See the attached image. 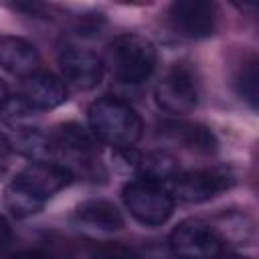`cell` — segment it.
Listing matches in <instances>:
<instances>
[{"label":"cell","mask_w":259,"mask_h":259,"mask_svg":"<svg viewBox=\"0 0 259 259\" xmlns=\"http://www.w3.org/2000/svg\"><path fill=\"white\" fill-rule=\"evenodd\" d=\"M170 249L178 259H214L223 251L219 231L198 219L182 221L170 233Z\"/></svg>","instance_id":"obj_5"},{"label":"cell","mask_w":259,"mask_h":259,"mask_svg":"<svg viewBox=\"0 0 259 259\" xmlns=\"http://www.w3.org/2000/svg\"><path fill=\"white\" fill-rule=\"evenodd\" d=\"M71 172L57 162H30L26 168H22L14 180L24 184L28 190H32L42 200H49L53 194H57L61 188H65L71 182Z\"/></svg>","instance_id":"obj_9"},{"label":"cell","mask_w":259,"mask_h":259,"mask_svg":"<svg viewBox=\"0 0 259 259\" xmlns=\"http://www.w3.org/2000/svg\"><path fill=\"white\" fill-rule=\"evenodd\" d=\"M20 97L26 101V105L32 111H47V109H55L61 103H65L67 87L53 73L38 71L24 79Z\"/></svg>","instance_id":"obj_11"},{"label":"cell","mask_w":259,"mask_h":259,"mask_svg":"<svg viewBox=\"0 0 259 259\" xmlns=\"http://www.w3.org/2000/svg\"><path fill=\"white\" fill-rule=\"evenodd\" d=\"M109 59L115 77L130 85L144 83L156 69V49L150 38L140 34L117 36L109 47Z\"/></svg>","instance_id":"obj_2"},{"label":"cell","mask_w":259,"mask_h":259,"mask_svg":"<svg viewBox=\"0 0 259 259\" xmlns=\"http://www.w3.org/2000/svg\"><path fill=\"white\" fill-rule=\"evenodd\" d=\"M45 202L47 200L36 196L32 190H28L18 180H12L4 190V204L10 210V214L16 219H26V217L38 212L45 206Z\"/></svg>","instance_id":"obj_16"},{"label":"cell","mask_w":259,"mask_h":259,"mask_svg":"<svg viewBox=\"0 0 259 259\" xmlns=\"http://www.w3.org/2000/svg\"><path fill=\"white\" fill-rule=\"evenodd\" d=\"M123 202L130 214L148 227L164 225L174 210L172 194L162 184H154L148 180H134L125 184Z\"/></svg>","instance_id":"obj_3"},{"label":"cell","mask_w":259,"mask_h":259,"mask_svg":"<svg viewBox=\"0 0 259 259\" xmlns=\"http://www.w3.org/2000/svg\"><path fill=\"white\" fill-rule=\"evenodd\" d=\"M93 259H136V255L123 247H109V249H103Z\"/></svg>","instance_id":"obj_19"},{"label":"cell","mask_w":259,"mask_h":259,"mask_svg":"<svg viewBox=\"0 0 259 259\" xmlns=\"http://www.w3.org/2000/svg\"><path fill=\"white\" fill-rule=\"evenodd\" d=\"M0 67L26 79L38 73L40 55L32 42L20 36H4L0 38Z\"/></svg>","instance_id":"obj_12"},{"label":"cell","mask_w":259,"mask_h":259,"mask_svg":"<svg viewBox=\"0 0 259 259\" xmlns=\"http://www.w3.org/2000/svg\"><path fill=\"white\" fill-rule=\"evenodd\" d=\"M75 219L85 229H93L101 233H113L123 227V217L117 210V206L103 198H91L81 202L75 210Z\"/></svg>","instance_id":"obj_13"},{"label":"cell","mask_w":259,"mask_h":259,"mask_svg":"<svg viewBox=\"0 0 259 259\" xmlns=\"http://www.w3.org/2000/svg\"><path fill=\"white\" fill-rule=\"evenodd\" d=\"M237 91L239 95L251 105L257 107V99H259V73H257V61L251 59L249 63H245L237 75Z\"/></svg>","instance_id":"obj_17"},{"label":"cell","mask_w":259,"mask_h":259,"mask_svg":"<svg viewBox=\"0 0 259 259\" xmlns=\"http://www.w3.org/2000/svg\"><path fill=\"white\" fill-rule=\"evenodd\" d=\"M32 113V109L26 105V101L22 97H8L6 103L0 107V117L6 121H18L22 117H28Z\"/></svg>","instance_id":"obj_18"},{"label":"cell","mask_w":259,"mask_h":259,"mask_svg":"<svg viewBox=\"0 0 259 259\" xmlns=\"http://www.w3.org/2000/svg\"><path fill=\"white\" fill-rule=\"evenodd\" d=\"M134 170L138 172L140 180H148L154 184L172 182L178 176V162L168 152H146L138 154Z\"/></svg>","instance_id":"obj_14"},{"label":"cell","mask_w":259,"mask_h":259,"mask_svg":"<svg viewBox=\"0 0 259 259\" xmlns=\"http://www.w3.org/2000/svg\"><path fill=\"white\" fill-rule=\"evenodd\" d=\"M233 176L225 168L210 170H194V172H178L172 180V192L182 202H206L219 196L223 190L231 188Z\"/></svg>","instance_id":"obj_6"},{"label":"cell","mask_w":259,"mask_h":259,"mask_svg":"<svg viewBox=\"0 0 259 259\" xmlns=\"http://www.w3.org/2000/svg\"><path fill=\"white\" fill-rule=\"evenodd\" d=\"M198 99L200 85L196 73L184 63H176L156 85V103L172 115H186L194 111Z\"/></svg>","instance_id":"obj_4"},{"label":"cell","mask_w":259,"mask_h":259,"mask_svg":"<svg viewBox=\"0 0 259 259\" xmlns=\"http://www.w3.org/2000/svg\"><path fill=\"white\" fill-rule=\"evenodd\" d=\"M170 22L182 36L202 38L214 30L217 8L206 0H176L170 6Z\"/></svg>","instance_id":"obj_7"},{"label":"cell","mask_w":259,"mask_h":259,"mask_svg":"<svg viewBox=\"0 0 259 259\" xmlns=\"http://www.w3.org/2000/svg\"><path fill=\"white\" fill-rule=\"evenodd\" d=\"M10 95H8V87H6V83L0 79V107L6 103V99H8Z\"/></svg>","instance_id":"obj_22"},{"label":"cell","mask_w":259,"mask_h":259,"mask_svg":"<svg viewBox=\"0 0 259 259\" xmlns=\"http://www.w3.org/2000/svg\"><path fill=\"white\" fill-rule=\"evenodd\" d=\"M10 241H12L10 225H8V221L0 214V251H2V249H6V247L10 245Z\"/></svg>","instance_id":"obj_20"},{"label":"cell","mask_w":259,"mask_h":259,"mask_svg":"<svg viewBox=\"0 0 259 259\" xmlns=\"http://www.w3.org/2000/svg\"><path fill=\"white\" fill-rule=\"evenodd\" d=\"M59 67L63 77L77 89H93L103 77V61L81 47H65L59 53Z\"/></svg>","instance_id":"obj_8"},{"label":"cell","mask_w":259,"mask_h":259,"mask_svg":"<svg viewBox=\"0 0 259 259\" xmlns=\"http://www.w3.org/2000/svg\"><path fill=\"white\" fill-rule=\"evenodd\" d=\"M214 259H247V257H241V255H223V253H221V255H217Z\"/></svg>","instance_id":"obj_23"},{"label":"cell","mask_w":259,"mask_h":259,"mask_svg":"<svg viewBox=\"0 0 259 259\" xmlns=\"http://www.w3.org/2000/svg\"><path fill=\"white\" fill-rule=\"evenodd\" d=\"M158 134L164 140L178 144L184 150L198 152V154H212L217 152V146H219L214 134L206 125L196 123V121L168 119L158 125Z\"/></svg>","instance_id":"obj_10"},{"label":"cell","mask_w":259,"mask_h":259,"mask_svg":"<svg viewBox=\"0 0 259 259\" xmlns=\"http://www.w3.org/2000/svg\"><path fill=\"white\" fill-rule=\"evenodd\" d=\"M8 142H10V148L14 146L20 154H24L26 158H32L34 162H49V158L57 154L53 140L42 132H38L36 127H16V132Z\"/></svg>","instance_id":"obj_15"},{"label":"cell","mask_w":259,"mask_h":259,"mask_svg":"<svg viewBox=\"0 0 259 259\" xmlns=\"http://www.w3.org/2000/svg\"><path fill=\"white\" fill-rule=\"evenodd\" d=\"M87 117L91 134L99 142L109 144L113 148H132L142 138L144 125L138 111L117 97H101L93 101L87 111Z\"/></svg>","instance_id":"obj_1"},{"label":"cell","mask_w":259,"mask_h":259,"mask_svg":"<svg viewBox=\"0 0 259 259\" xmlns=\"http://www.w3.org/2000/svg\"><path fill=\"white\" fill-rule=\"evenodd\" d=\"M8 154H10V142L6 136L0 134V172L6 168V160H8Z\"/></svg>","instance_id":"obj_21"}]
</instances>
